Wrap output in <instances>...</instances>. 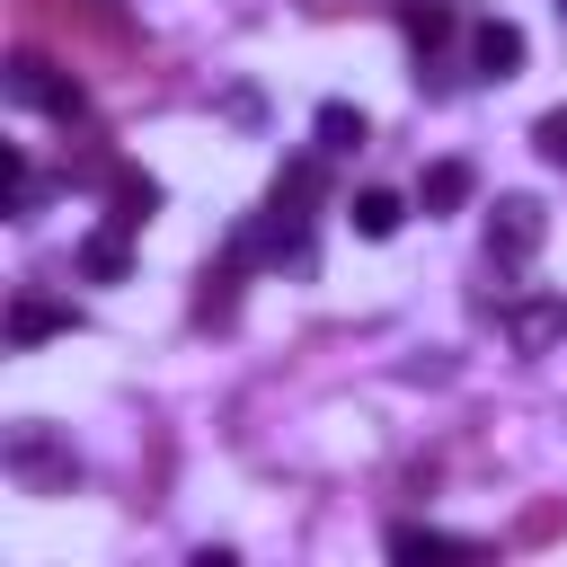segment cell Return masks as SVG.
<instances>
[{
    "label": "cell",
    "mask_w": 567,
    "mask_h": 567,
    "mask_svg": "<svg viewBox=\"0 0 567 567\" xmlns=\"http://www.w3.org/2000/svg\"><path fill=\"white\" fill-rule=\"evenodd\" d=\"M390 558H487V540H461L434 523H390Z\"/></svg>",
    "instance_id": "52a82bcc"
},
{
    "label": "cell",
    "mask_w": 567,
    "mask_h": 567,
    "mask_svg": "<svg viewBox=\"0 0 567 567\" xmlns=\"http://www.w3.org/2000/svg\"><path fill=\"white\" fill-rule=\"evenodd\" d=\"M151 213H159V186L133 177V168H115V177H106V221H115V230H142Z\"/></svg>",
    "instance_id": "9c48e42d"
},
{
    "label": "cell",
    "mask_w": 567,
    "mask_h": 567,
    "mask_svg": "<svg viewBox=\"0 0 567 567\" xmlns=\"http://www.w3.org/2000/svg\"><path fill=\"white\" fill-rule=\"evenodd\" d=\"M230 284H239V257H230V266H204V292H195V319H204V328L230 319V301H239Z\"/></svg>",
    "instance_id": "e0dca14e"
},
{
    "label": "cell",
    "mask_w": 567,
    "mask_h": 567,
    "mask_svg": "<svg viewBox=\"0 0 567 567\" xmlns=\"http://www.w3.org/2000/svg\"><path fill=\"white\" fill-rule=\"evenodd\" d=\"M505 328H514V346H549V337H567V292H549V301H523Z\"/></svg>",
    "instance_id": "5bb4252c"
},
{
    "label": "cell",
    "mask_w": 567,
    "mask_h": 567,
    "mask_svg": "<svg viewBox=\"0 0 567 567\" xmlns=\"http://www.w3.org/2000/svg\"><path fill=\"white\" fill-rule=\"evenodd\" d=\"M399 213H408V204H399L390 186H363V195H354V230H363V239H390Z\"/></svg>",
    "instance_id": "2e32d148"
},
{
    "label": "cell",
    "mask_w": 567,
    "mask_h": 567,
    "mask_svg": "<svg viewBox=\"0 0 567 567\" xmlns=\"http://www.w3.org/2000/svg\"><path fill=\"white\" fill-rule=\"evenodd\" d=\"M470 186H478V177H470V159H434V168L416 177V213H461V204H470Z\"/></svg>",
    "instance_id": "ba28073f"
},
{
    "label": "cell",
    "mask_w": 567,
    "mask_h": 567,
    "mask_svg": "<svg viewBox=\"0 0 567 567\" xmlns=\"http://www.w3.org/2000/svg\"><path fill=\"white\" fill-rule=\"evenodd\" d=\"M106 177H115V142L80 133V151H62V186H106Z\"/></svg>",
    "instance_id": "7c38bea8"
},
{
    "label": "cell",
    "mask_w": 567,
    "mask_h": 567,
    "mask_svg": "<svg viewBox=\"0 0 567 567\" xmlns=\"http://www.w3.org/2000/svg\"><path fill=\"white\" fill-rule=\"evenodd\" d=\"M9 470H18L27 487H71V478H80V461H71L53 434H35V425H18V434H9Z\"/></svg>",
    "instance_id": "277c9868"
},
{
    "label": "cell",
    "mask_w": 567,
    "mask_h": 567,
    "mask_svg": "<svg viewBox=\"0 0 567 567\" xmlns=\"http://www.w3.org/2000/svg\"><path fill=\"white\" fill-rule=\"evenodd\" d=\"M62 328H80L71 301H53V292H18V301H9V346H18V354L44 346V337H62Z\"/></svg>",
    "instance_id": "5b68a950"
},
{
    "label": "cell",
    "mask_w": 567,
    "mask_h": 567,
    "mask_svg": "<svg viewBox=\"0 0 567 567\" xmlns=\"http://www.w3.org/2000/svg\"><path fill=\"white\" fill-rule=\"evenodd\" d=\"M124 266H133V230L106 221V230L80 239V275H89V284H124Z\"/></svg>",
    "instance_id": "30bf717a"
},
{
    "label": "cell",
    "mask_w": 567,
    "mask_h": 567,
    "mask_svg": "<svg viewBox=\"0 0 567 567\" xmlns=\"http://www.w3.org/2000/svg\"><path fill=\"white\" fill-rule=\"evenodd\" d=\"M18 35H44L62 53H133V18L124 0H9Z\"/></svg>",
    "instance_id": "6da1fadb"
},
{
    "label": "cell",
    "mask_w": 567,
    "mask_h": 567,
    "mask_svg": "<svg viewBox=\"0 0 567 567\" xmlns=\"http://www.w3.org/2000/svg\"><path fill=\"white\" fill-rule=\"evenodd\" d=\"M532 248H540V204H532V195H505V204L487 213V257H496V266H523Z\"/></svg>",
    "instance_id": "3957f363"
},
{
    "label": "cell",
    "mask_w": 567,
    "mask_h": 567,
    "mask_svg": "<svg viewBox=\"0 0 567 567\" xmlns=\"http://www.w3.org/2000/svg\"><path fill=\"white\" fill-rule=\"evenodd\" d=\"M0 168H9V221H35L44 213V168L27 151H0Z\"/></svg>",
    "instance_id": "4fadbf2b"
},
{
    "label": "cell",
    "mask_w": 567,
    "mask_h": 567,
    "mask_svg": "<svg viewBox=\"0 0 567 567\" xmlns=\"http://www.w3.org/2000/svg\"><path fill=\"white\" fill-rule=\"evenodd\" d=\"M470 71H478V80H514V71H523V27H505V18L470 27Z\"/></svg>",
    "instance_id": "8992f818"
},
{
    "label": "cell",
    "mask_w": 567,
    "mask_h": 567,
    "mask_svg": "<svg viewBox=\"0 0 567 567\" xmlns=\"http://www.w3.org/2000/svg\"><path fill=\"white\" fill-rule=\"evenodd\" d=\"M399 27H408V44L416 53H434V44H452V0H399Z\"/></svg>",
    "instance_id": "8fae6325"
},
{
    "label": "cell",
    "mask_w": 567,
    "mask_h": 567,
    "mask_svg": "<svg viewBox=\"0 0 567 567\" xmlns=\"http://www.w3.org/2000/svg\"><path fill=\"white\" fill-rule=\"evenodd\" d=\"M363 142H372V124H363L346 97H328V106H319V151H363Z\"/></svg>",
    "instance_id": "9a60e30c"
},
{
    "label": "cell",
    "mask_w": 567,
    "mask_h": 567,
    "mask_svg": "<svg viewBox=\"0 0 567 567\" xmlns=\"http://www.w3.org/2000/svg\"><path fill=\"white\" fill-rule=\"evenodd\" d=\"M558 532H567V496H549V505H532V514L514 523V540H523V549H540V540H558Z\"/></svg>",
    "instance_id": "ac0fdd59"
},
{
    "label": "cell",
    "mask_w": 567,
    "mask_h": 567,
    "mask_svg": "<svg viewBox=\"0 0 567 567\" xmlns=\"http://www.w3.org/2000/svg\"><path fill=\"white\" fill-rule=\"evenodd\" d=\"M9 97H18V106H35V115H53V124H80V106H89L80 71H71L62 53H44L35 35H18V44H9Z\"/></svg>",
    "instance_id": "7a4b0ae2"
},
{
    "label": "cell",
    "mask_w": 567,
    "mask_h": 567,
    "mask_svg": "<svg viewBox=\"0 0 567 567\" xmlns=\"http://www.w3.org/2000/svg\"><path fill=\"white\" fill-rule=\"evenodd\" d=\"M532 151H540L549 168H567V106H549V115L532 124Z\"/></svg>",
    "instance_id": "d6986e66"
}]
</instances>
